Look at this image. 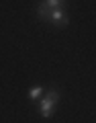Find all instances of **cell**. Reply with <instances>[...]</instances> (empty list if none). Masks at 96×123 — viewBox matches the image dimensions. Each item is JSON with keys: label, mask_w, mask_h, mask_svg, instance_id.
Here are the masks:
<instances>
[{"label": "cell", "mask_w": 96, "mask_h": 123, "mask_svg": "<svg viewBox=\"0 0 96 123\" xmlns=\"http://www.w3.org/2000/svg\"><path fill=\"white\" fill-rule=\"evenodd\" d=\"M57 103H59V92H57V90H49L47 94L41 98V105H39V113H41V117H43V119L53 117Z\"/></svg>", "instance_id": "1"}, {"label": "cell", "mask_w": 96, "mask_h": 123, "mask_svg": "<svg viewBox=\"0 0 96 123\" xmlns=\"http://www.w3.org/2000/svg\"><path fill=\"white\" fill-rule=\"evenodd\" d=\"M49 23H53L55 27H63V25L70 23V18H68V14H66L63 8H51V21Z\"/></svg>", "instance_id": "2"}, {"label": "cell", "mask_w": 96, "mask_h": 123, "mask_svg": "<svg viewBox=\"0 0 96 123\" xmlns=\"http://www.w3.org/2000/svg\"><path fill=\"white\" fill-rule=\"evenodd\" d=\"M37 17H39L41 21H51V8H49L45 2H41L39 8H37Z\"/></svg>", "instance_id": "3"}, {"label": "cell", "mask_w": 96, "mask_h": 123, "mask_svg": "<svg viewBox=\"0 0 96 123\" xmlns=\"http://www.w3.org/2000/svg\"><path fill=\"white\" fill-rule=\"evenodd\" d=\"M41 94H43V88H41V86H33V88H29V98H31V101H39Z\"/></svg>", "instance_id": "4"}, {"label": "cell", "mask_w": 96, "mask_h": 123, "mask_svg": "<svg viewBox=\"0 0 96 123\" xmlns=\"http://www.w3.org/2000/svg\"><path fill=\"white\" fill-rule=\"evenodd\" d=\"M43 2L49 8H63V4H66V0H43Z\"/></svg>", "instance_id": "5"}]
</instances>
